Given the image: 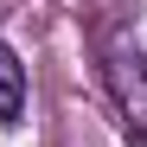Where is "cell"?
Returning a JSON list of instances; mask_svg holds the SVG:
<instances>
[{
    "instance_id": "1",
    "label": "cell",
    "mask_w": 147,
    "mask_h": 147,
    "mask_svg": "<svg viewBox=\"0 0 147 147\" xmlns=\"http://www.w3.org/2000/svg\"><path fill=\"white\" fill-rule=\"evenodd\" d=\"M102 90H109V109L121 121V141L147 147V51L121 32L102 45Z\"/></svg>"
},
{
    "instance_id": "2",
    "label": "cell",
    "mask_w": 147,
    "mask_h": 147,
    "mask_svg": "<svg viewBox=\"0 0 147 147\" xmlns=\"http://www.w3.org/2000/svg\"><path fill=\"white\" fill-rule=\"evenodd\" d=\"M19 115H26V64L0 38V121H19Z\"/></svg>"
}]
</instances>
